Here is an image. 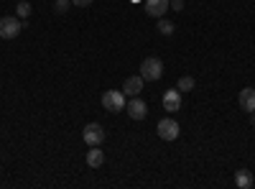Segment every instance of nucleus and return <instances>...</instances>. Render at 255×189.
<instances>
[{
	"label": "nucleus",
	"instance_id": "f257e3e1",
	"mask_svg": "<svg viewBox=\"0 0 255 189\" xmlns=\"http://www.w3.org/2000/svg\"><path fill=\"white\" fill-rule=\"evenodd\" d=\"M140 77L145 82H158L163 77V61L158 56H148L143 59V64H140Z\"/></svg>",
	"mask_w": 255,
	"mask_h": 189
},
{
	"label": "nucleus",
	"instance_id": "f03ea898",
	"mask_svg": "<svg viewBox=\"0 0 255 189\" xmlns=\"http://www.w3.org/2000/svg\"><path fill=\"white\" fill-rule=\"evenodd\" d=\"M23 28H26V23H23L20 18H15V15H5V18H0V38H5V41L15 38Z\"/></svg>",
	"mask_w": 255,
	"mask_h": 189
},
{
	"label": "nucleus",
	"instance_id": "7ed1b4c3",
	"mask_svg": "<svg viewBox=\"0 0 255 189\" xmlns=\"http://www.w3.org/2000/svg\"><path fill=\"white\" fill-rule=\"evenodd\" d=\"M102 108L110 113H120L125 110V92L123 90H108L102 95Z\"/></svg>",
	"mask_w": 255,
	"mask_h": 189
},
{
	"label": "nucleus",
	"instance_id": "20e7f679",
	"mask_svg": "<svg viewBox=\"0 0 255 189\" xmlns=\"http://www.w3.org/2000/svg\"><path fill=\"white\" fill-rule=\"evenodd\" d=\"M82 138L87 146H100L105 141V128L100 123H87L84 125V131H82Z\"/></svg>",
	"mask_w": 255,
	"mask_h": 189
},
{
	"label": "nucleus",
	"instance_id": "39448f33",
	"mask_svg": "<svg viewBox=\"0 0 255 189\" xmlns=\"http://www.w3.org/2000/svg\"><path fill=\"white\" fill-rule=\"evenodd\" d=\"M158 138H163V141H176L179 138V133H181V128H179V123L174 120V118H163L161 123H158Z\"/></svg>",
	"mask_w": 255,
	"mask_h": 189
},
{
	"label": "nucleus",
	"instance_id": "423d86ee",
	"mask_svg": "<svg viewBox=\"0 0 255 189\" xmlns=\"http://www.w3.org/2000/svg\"><path fill=\"white\" fill-rule=\"evenodd\" d=\"M171 8V0H145V13L153 18H163Z\"/></svg>",
	"mask_w": 255,
	"mask_h": 189
},
{
	"label": "nucleus",
	"instance_id": "0eeeda50",
	"mask_svg": "<svg viewBox=\"0 0 255 189\" xmlns=\"http://www.w3.org/2000/svg\"><path fill=\"white\" fill-rule=\"evenodd\" d=\"M163 108H166L168 113L181 110V90H179V87H176V90H166V92H163Z\"/></svg>",
	"mask_w": 255,
	"mask_h": 189
},
{
	"label": "nucleus",
	"instance_id": "6e6552de",
	"mask_svg": "<svg viewBox=\"0 0 255 189\" xmlns=\"http://www.w3.org/2000/svg\"><path fill=\"white\" fill-rule=\"evenodd\" d=\"M128 115H130L133 120H143L148 115V105L140 97H133L130 102H128Z\"/></svg>",
	"mask_w": 255,
	"mask_h": 189
},
{
	"label": "nucleus",
	"instance_id": "1a4fd4ad",
	"mask_svg": "<svg viewBox=\"0 0 255 189\" xmlns=\"http://www.w3.org/2000/svg\"><path fill=\"white\" fill-rule=\"evenodd\" d=\"M143 85H145V79L138 74V77H128L125 79V85H123V92L125 95H130V97H138L143 92Z\"/></svg>",
	"mask_w": 255,
	"mask_h": 189
},
{
	"label": "nucleus",
	"instance_id": "9d476101",
	"mask_svg": "<svg viewBox=\"0 0 255 189\" xmlns=\"http://www.w3.org/2000/svg\"><path fill=\"white\" fill-rule=\"evenodd\" d=\"M238 102H240V110H245V113H253V110H255V90H253V87H245V90H240V97H238Z\"/></svg>",
	"mask_w": 255,
	"mask_h": 189
},
{
	"label": "nucleus",
	"instance_id": "9b49d317",
	"mask_svg": "<svg viewBox=\"0 0 255 189\" xmlns=\"http://www.w3.org/2000/svg\"><path fill=\"white\" fill-rule=\"evenodd\" d=\"M102 164H105V151L100 149V146H92V149L87 151V166H92V169H100Z\"/></svg>",
	"mask_w": 255,
	"mask_h": 189
},
{
	"label": "nucleus",
	"instance_id": "f8f14e48",
	"mask_svg": "<svg viewBox=\"0 0 255 189\" xmlns=\"http://www.w3.org/2000/svg\"><path fill=\"white\" fill-rule=\"evenodd\" d=\"M253 174L248 172V169H240V172H235V187L238 189H250L253 187Z\"/></svg>",
	"mask_w": 255,
	"mask_h": 189
},
{
	"label": "nucleus",
	"instance_id": "ddd939ff",
	"mask_svg": "<svg viewBox=\"0 0 255 189\" xmlns=\"http://www.w3.org/2000/svg\"><path fill=\"white\" fill-rule=\"evenodd\" d=\"M194 85H197V82H194V77H181L179 82H176V87L181 90V92H191V90H194Z\"/></svg>",
	"mask_w": 255,
	"mask_h": 189
},
{
	"label": "nucleus",
	"instance_id": "4468645a",
	"mask_svg": "<svg viewBox=\"0 0 255 189\" xmlns=\"http://www.w3.org/2000/svg\"><path fill=\"white\" fill-rule=\"evenodd\" d=\"M15 13H18V18H28L31 15V3H26V0H23V3H18Z\"/></svg>",
	"mask_w": 255,
	"mask_h": 189
},
{
	"label": "nucleus",
	"instance_id": "2eb2a0df",
	"mask_svg": "<svg viewBox=\"0 0 255 189\" xmlns=\"http://www.w3.org/2000/svg\"><path fill=\"white\" fill-rule=\"evenodd\" d=\"M158 31L163 36H171L174 33V23H171V20H158Z\"/></svg>",
	"mask_w": 255,
	"mask_h": 189
},
{
	"label": "nucleus",
	"instance_id": "dca6fc26",
	"mask_svg": "<svg viewBox=\"0 0 255 189\" xmlns=\"http://www.w3.org/2000/svg\"><path fill=\"white\" fill-rule=\"evenodd\" d=\"M69 5H72V0H56V3H54V10H56V13H67Z\"/></svg>",
	"mask_w": 255,
	"mask_h": 189
},
{
	"label": "nucleus",
	"instance_id": "f3484780",
	"mask_svg": "<svg viewBox=\"0 0 255 189\" xmlns=\"http://www.w3.org/2000/svg\"><path fill=\"white\" fill-rule=\"evenodd\" d=\"M95 3V0H72V5H77V8H90Z\"/></svg>",
	"mask_w": 255,
	"mask_h": 189
},
{
	"label": "nucleus",
	"instance_id": "a211bd4d",
	"mask_svg": "<svg viewBox=\"0 0 255 189\" xmlns=\"http://www.w3.org/2000/svg\"><path fill=\"white\" fill-rule=\"evenodd\" d=\"M171 10H184V0H171Z\"/></svg>",
	"mask_w": 255,
	"mask_h": 189
},
{
	"label": "nucleus",
	"instance_id": "6ab92c4d",
	"mask_svg": "<svg viewBox=\"0 0 255 189\" xmlns=\"http://www.w3.org/2000/svg\"><path fill=\"white\" fill-rule=\"evenodd\" d=\"M250 115H253V125H255V110H253V113H250Z\"/></svg>",
	"mask_w": 255,
	"mask_h": 189
},
{
	"label": "nucleus",
	"instance_id": "aec40b11",
	"mask_svg": "<svg viewBox=\"0 0 255 189\" xmlns=\"http://www.w3.org/2000/svg\"><path fill=\"white\" fill-rule=\"evenodd\" d=\"M253 187H255V182H253Z\"/></svg>",
	"mask_w": 255,
	"mask_h": 189
}]
</instances>
